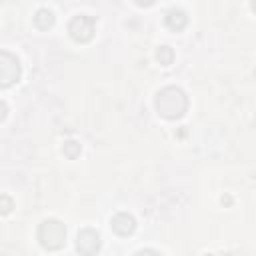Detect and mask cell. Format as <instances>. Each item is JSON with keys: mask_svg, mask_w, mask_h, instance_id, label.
Masks as SVG:
<instances>
[{"mask_svg": "<svg viewBox=\"0 0 256 256\" xmlns=\"http://www.w3.org/2000/svg\"><path fill=\"white\" fill-rule=\"evenodd\" d=\"M156 112L166 120H178L188 110V96L180 86H164L154 96Z\"/></svg>", "mask_w": 256, "mask_h": 256, "instance_id": "6da1fadb", "label": "cell"}, {"mask_svg": "<svg viewBox=\"0 0 256 256\" xmlns=\"http://www.w3.org/2000/svg\"><path fill=\"white\" fill-rule=\"evenodd\" d=\"M36 238L44 250H62L66 246V226L58 218H46L38 224Z\"/></svg>", "mask_w": 256, "mask_h": 256, "instance_id": "7a4b0ae2", "label": "cell"}, {"mask_svg": "<svg viewBox=\"0 0 256 256\" xmlns=\"http://www.w3.org/2000/svg\"><path fill=\"white\" fill-rule=\"evenodd\" d=\"M22 76V66L16 54L8 50H0V88L14 86Z\"/></svg>", "mask_w": 256, "mask_h": 256, "instance_id": "3957f363", "label": "cell"}, {"mask_svg": "<svg viewBox=\"0 0 256 256\" xmlns=\"http://www.w3.org/2000/svg\"><path fill=\"white\" fill-rule=\"evenodd\" d=\"M94 32H96V18H92V16L78 14L68 22V34L74 42L86 44L94 38Z\"/></svg>", "mask_w": 256, "mask_h": 256, "instance_id": "277c9868", "label": "cell"}, {"mask_svg": "<svg viewBox=\"0 0 256 256\" xmlns=\"http://www.w3.org/2000/svg\"><path fill=\"white\" fill-rule=\"evenodd\" d=\"M100 234L94 228H82L76 236V250L80 252V256H94L100 250Z\"/></svg>", "mask_w": 256, "mask_h": 256, "instance_id": "5b68a950", "label": "cell"}, {"mask_svg": "<svg viewBox=\"0 0 256 256\" xmlns=\"http://www.w3.org/2000/svg\"><path fill=\"white\" fill-rule=\"evenodd\" d=\"M110 226H112V230H114L118 236H130V234L136 230V220H134V216L128 214V212H118V214L112 216Z\"/></svg>", "mask_w": 256, "mask_h": 256, "instance_id": "8992f818", "label": "cell"}, {"mask_svg": "<svg viewBox=\"0 0 256 256\" xmlns=\"http://www.w3.org/2000/svg\"><path fill=\"white\" fill-rule=\"evenodd\" d=\"M164 24H166V28H170L172 32H180V30H184L186 28V24H188V14L182 10V8H170L168 12H166V16H164Z\"/></svg>", "mask_w": 256, "mask_h": 256, "instance_id": "52a82bcc", "label": "cell"}, {"mask_svg": "<svg viewBox=\"0 0 256 256\" xmlns=\"http://www.w3.org/2000/svg\"><path fill=\"white\" fill-rule=\"evenodd\" d=\"M34 24H36L40 30L52 28V24H54V12H52L50 8H46V6L38 8L36 14H34Z\"/></svg>", "mask_w": 256, "mask_h": 256, "instance_id": "ba28073f", "label": "cell"}, {"mask_svg": "<svg viewBox=\"0 0 256 256\" xmlns=\"http://www.w3.org/2000/svg\"><path fill=\"white\" fill-rule=\"evenodd\" d=\"M156 58H158V62H160L162 66H170V64L174 62V50H172L170 46H158Z\"/></svg>", "mask_w": 256, "mask_h": 256, "instance_id": "9c48e42d", "label": "cell"}, {"mask_svg": "<svg viewBox=\"0 0 256 256\" xmlns=\"http://www.w3.org/2000/svg\"><path fill=\"white\" fill-rule=\"evenodd\" d=\"M80 150H82V146H80V142H76V140H66L64 142V146H62V152H64V156L66 158H70V160H74V158H78L80 156Z\"/></svg>", "mask_w": 256, "mask_h": 256, "instance_id": "30bf717a", "label": "cell"}, {"mask_svg": "<svg viewBox=\"0 0 256 256\" xmlns=\"http://www.w3.org/2000/svg\"><path fill=\"white\" fill-rule=\"evenodd\" d=\"M12 208H14V200L8 194H0V214L6 216L12 212Z\"/></svg>", "mask_w": 256, "mask_h": 256, "instance_id": "8fae6325", "label": "cell"}, {"mask_svg": "<svg viewBox=\"0 0 256 256\" xmlns=\"http://www.w3.org/2000/svg\"><path fill=\"white\" fill-rule=\"evenodd\" d=\"M134 256H162L158 250H152V248H142V250H138Z\"/></svg>", "mask_w": 256, "mask_h": 256, "instance_id": "7c38bea8", "label": "cell"}, {"mask_svg": "<svg viewBox=\"0 0 256 256\" xmlns=\"http://www.w3.org/2000/svg\"><path fill=\"white\" fill-rule=\"evenodd\" d=\"M6 116H8V104H6L4 100H0V122H2Z\"/></svg>", "mask_w": 256, "mask_h": 256, "instance_id": "4fadbf2b", "label": "cell"}]
</instances>
